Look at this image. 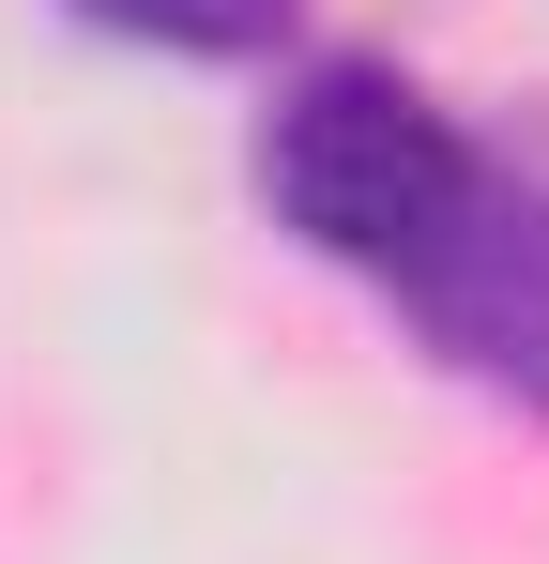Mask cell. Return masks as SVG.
I'll return each mask as SVG.
<instances>
[{
	"mask_svg": "<svg viewBox=\"0 0 549 564\" xmlns=\"http://www.w3.org/2000/svg\"><path fill=\"white\" fill-rule=\"evenodd\" d=\"M260 214L381 290L412 351L549 427V153L473 138L397 62H305L260 107Z\"/></svg>",
	"mask_w": 549,
	"mask_h": 564,
	"instance_id": "6da1fadb",
	"label": "cell"
},
{
	"mask_svg": "<svg viewBox=\"0 0 549 564\" xmlns=\"http://www.w3.org/2000/svg\"><path fill=\"white\" fill-rule=\"evenodd\" d=\"M107 46H169V62H274L305 31V0H62Z\"/></svg>",
	"mask_w": 549,
	"mask_h": 564,
	"instance_id": "7a4b0ae2",
	"label": "cell"
}]
</instances>
